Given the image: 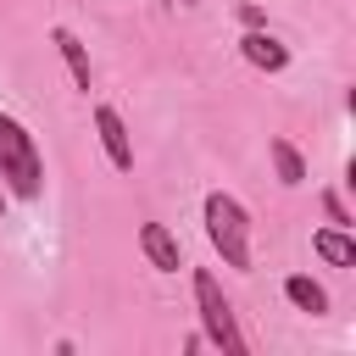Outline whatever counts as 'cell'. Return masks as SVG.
<instances>
[{
    "instance_id": "cell-1",
    "label": "cell",
    "mask_w": 356,
    "mask_h": 356,
    "mask_svg": "<svg viewBox=\"0 0 356 356\" xmlns=\"http://www.w3.org/2000/svg\"><path fill=\"white\" fill-rule=\"evenodd\" d=\"M0 184H6V195H17V200H39V195H44L39 145H33V134H28L11 111H0Z\"/></svg>"
},
{
    "instance_id": "cell-2",
    "label": "cell",
    "mask_w": 356,
    "mask_h": 356,
    "mask_svg": "<svg viewBox=\"0 0 356 356\" xmlns=\"http://www.w3.org/2000/svg\"><path fill=\"white\" fill-rule=\"evenodd\" d=\"M200 217H206V234H211L217 256H222L234 273H250V217H245V206H239L234 195L211 189L206 206H200Z\"/></svg>"
},
{
    "instance_id": "cell-3",
    "label": "cell",
    "mask_w": 356,
    "mask_h": 356,
    "mask_svg": "<svg viewBox=\"0 0 356 356\" xmlns=\"http://www.w3.org/2000/svg\"><path fill=\"white\" fill-rule=\"evenodd\" d=\"M195 306H200V334L222 350V356H245V334H239V317H234V306H228V295H222V284L200 267L195 273Z\"/></svg>"
},
{
    "instance_id": "cell-4",
    "label": "cell",
    "mask_w": 356,
    "mask_h": 356,
    "mask_svg": "<svg viewBox=\"0 0 356 356\" xmlns=\"http://www.w3.org/2000/svg\"><path fill=\"white\" fill-rule=\"evenodd\" d=\"M95 134H100V145H106V161H111L117 172H128V167H134V145H128V128H122L117 106H95Z\"/></svg>"
},
{
    "instance_id": "cell-5",
    "label": "cell",
    "mask_w": 356,
    "mask_h": 356,
    "mask_svg": "<svg viewBox=\"0 0 356 356\" xmlns=\"http://www.w3.org/2000/svg\"><path fill=\"white\" fill-rule=\"evenodd\" d=\"M139 250H145V261H150L156 273H178V267H184V250H178V239L167 234V222H139Z\"/></svg>"
},
{
    "instance_id": "cell-6",
    "label": "cell",
    "mask_w": 356,
    "mask_h": 356,
    "mask_svg": "<svg viewBox=\"0 0 356 356\" xmlns=\"http://www.w3.org/2000/svg\"><path fill=\"white\" fill-rule=\"evenodd\" d=\"M239 50H245V61L261 67V72H284V67H289V44H278L267 28H250V33L239 39Z\"/></svg>"
},
{
    "instance_id": "cell-7",
    "label": "cell",
    "mask_w": 356,
    "mask_h": 356,
    "mask_svg": "<svg viewBox=\"0 0 356 356\" xmlns=\"http://www.w3.org/2000/svg\"><path fill=\"white\" fill-rule=\"evenodd\" d=\"M50 44L61 50V61H67V72H72V83H78V89H89V50L78 44V33L56 22V28H50Z\"/></svg>"
},
{
    "instance_id": "cell-8",
    "label": "cell",
    "mask_w": 356,
    "mask_h": 356,
    "mask_svg": "<svg viewBox=\"0 0 356 356\" xmlns=\"http://www.w3.org/2000/svg\"><path fill=\"white\" fill-rule=\"evenodd\" d=\"M312 250L328 261V267H356V239L345 228H317L312 234Z\"/></svg>"
},
{
    "instance_id": "cell-9",
    "label": "cell",
    "mask_w": 356,
    "mask_h": 356,
    "mask_svg": "<svg viewBox=\"0 0 356 356\" xmlns=\"http://www.w3.org/2000/svg\"><path fill=\"white\" fill-rule=\"evenodd\" d=\"M267 156H273V167H278V184H289V189H295V184H306V156H300L284 134H273V139H267Z\"/></svg>"
},
{
    "instance_id": "cell-10",
    "label": "cell",
    "mask_w": 356,
    "mask_h": 356,
    "mask_svg": "<svg viewBox=\"0 0 356 356\" xmlns=\"http://www.w3.org/2000/svg\"><path fill=\"white\" fill-rule=\"evenodd\" d=\"M284 295H289V306H295V312H312V317H323V312H328V289H323V284H312L306 273H289V278H284Z\"/></svg>"
},
{
    "instance_id": "cell-11",
    "label": "cell",
    "mask_w": 356,
    "mask_h": 356,
    "mask_svg": "<svg viewBox=\"0 0 356 356\" xmlns=\"http://www.w3.org/2000/svg\"><path fill=\"white\" fill-rule=\"evenodd\" d=\"M323 206H328V217H334V228H350V211H345V200H339L334 189L323 195Z\"/></svg>"
},
{
    "instance_id": "cell-12",
    "label": "cell",
    "mask_w": 356,
    "mask_h": 356,
    "mask_svg": "<svg viewBox=\"0 0 356 356\" xmlns=\"http://www.w3.org/2000/svg\"><path fill=\"white\" fill-rule=\"evenodd\" d=\"M0 217H6V184H0Z\"/></svg>"
},
{
    "instance_id": "cell-13",
    "label": "cell",
    "mask_w": 356,
    "mask_h": 356,
    "mask_svg": "<svg viewBox=\"0 0 356 356\" xmlns=\"http://www.w3.org/2000/svg\"><path fill=\"white\" fill-rule=\"evenodd\" d=\"M184 6H195V0H184Z\"/></svg>"
}]
</instances>
